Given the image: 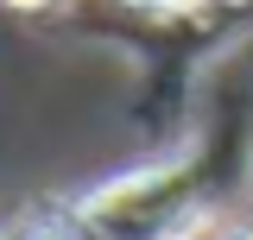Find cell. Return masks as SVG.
Segmentation results:
<instances>
[{
  "label": "cell",
  "mask_w": 253,
  "mask_h": 240,
  "mask_svg": "<svg viewBox=\"0 0 253 240\" xmlns=\"http://www.w3.org/2000/svg\"><path fill=\"white\" fill-rule=\"evenodd\" d=\"M6 6H26V13H32V6H51V0H6Z\"/></svg>",
  "instance_id": "2"
},
{
  "label": "cell",
  "mask_w": 253,
  "mask_h": 240,
  "mask_svg": "<svg viewBox=\"0 0 253 240\" xmlns=\"http://www.w3.org/2000/svg\"><path fill=\"white\" fill-rule=\"evenodd\" d=\"M139 6H171V13H184V6H203V0H139Z\"/></svg>",
  "instance_id": "1"
},
{
  "label": "cell",
  "mask_w": 253,
  "mask_h": 240,
  "mask_svg": "<svg viewBox=\"0 0 253 240\" xmlns=\"http://www.w3.org/2000/svg\"><path fill=\"white\" fill-rule=\"evenodd\" d=\"M247 240H253V234H247Z\"/></svg>",
  "instance_id": "3"
}]
</instances>
